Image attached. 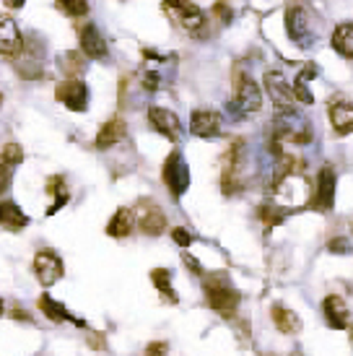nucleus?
I'll return each instance as SVG.
<instances>
[{"instance_id": "nucleus-1", "label": "nucleus", "mask_w": 353, "mask_h": 356, "mask_svg": "<svg viewBox=\"0 0 353 356\" xmlns=\"http://www.w3.org/2000/svg\"><path fill=\"white\" fill-rule=\"evenodd\" d=\"M270 198H273L275 208H281V211H299V208H304L312 203V185H309V179L302 175V172H288L284 177L275 179V188L270 193Z\"/></svg>"}, {"instance_id": "nucleus-2", "label": "nucleus", "mask_w": 353, "mask_h": 356, "mask_svg": "<svg viewBox=\"0 0 353 356\" xmlns=\"http://www.w3.org/2000/svg\"><path fill=\"white\" fill-rule=\"evenodd\" d=\"M203 289H206V302L216 309L218 315H234V309L239 307V302H242L239 291L229 284V278H226L224 273L208 276Z\"/></svg>"}, {"instance_id": "nucleus-3", "label": "nucleus", "mask_w": 353, "mask_h": 356, "mask_svg": "<svg viewBox=\"0 0 353 356\" xmlns=\"http://www.w3.org/2000/svg\"><path fill=\"white\" fill-rule=\"evenodd\" d=\"M275 140L306 146V143H312V128L299 112H284V115L275 118Z\"/></svg>"}, {"instance_id": "nucleus-4", "label": "nucleus", "mask_w": 353, "mask_h": 356, "mask_svg": "<svg viewBox=\"0 0 353 356\" xmlns=\"http://www.w3.org/2000/svg\"><path fill=\"white\" fill-rule=\"evenodd\" d=\"M263 107V94L257 89V83L249 76L245 79H236V97L234 102L229 104V109L234 112L236 118H245V115H252Z\"/></svg>"}, {"instance_id": "nucleus-5", "label": "nucleus", "mask_w": 353, "mask_h": 356, "mask_svg": "<svg viewBox=\"0 0 353 356\" xmlns=\"http://www.w3.org/2000/svg\"><path fill=\"white\" fill-rule=\"evenodd\" d=\"M164 182H167V188L172 190L174 198H182L190 188V167H187V161L182 159L179 151H172L169 159L164 161Z\"/></svg>"}, {"instance_id": "nucleus-6", "label": "nucleus", "mask_w": 353, "mask_h": 356, "mask_svg": "<svg viewBox=\"0 0 353 356\" xmlns=\"http://www.w3.org/2000/svg\"><path fill=\"white\" fill-rule=\"evenodd\" d=\"M265 89H268V97L270 102L275 104L278 109V115H284V112H296L294 107V91L288 89V83H286V76L281 70H268L265 73Z\"/></svg>"}, {"instance_id": "nucleus-7", "label": "nucleus", "mask_w": 353, "mask_h": 356, "mask_svg": "<svg viewBox=\"0 0 353 356\" xmlns=\"http://www.w3.org/2000/svg\"><path fill=\"white\" fill-rule=\"evenodd\" d=\"M55 97H58L60 104H65L73 112H86L88 109V86L83 81H76V79L63 81V83H58V89H55Z\"/></svg>"}, {"instance_id": "nucleus-8", "label": "nucleus", "mask_w": 353, "mask_h": 356, "mask_svg": "<svg viewBox=\"0 0 353 356\" xmlns=\"http://www.w3.org/2000/svg\"><path fill=\"white\" fill-rule=\"evenodd\" d=\"M164 10L187 31H197L206 24V13L195 3H164Z\"/></svg>"}, {"instance_id": "nucleus-9", "label": "nucleus", "mask_w": 353, "mask_h": 356, "mask_svg": "<svg viewBox=\"0 0 353 356\" xmlns=\"http://www.w3.org/2000/svg\"><path fill=\"white\" fill-rule=\"evenodd\" d=\"M136 218H138V227L143 234H151V237H158L164 229H167V216H164V211L156 206V203H151V200H143L136 211Z\"/></svg>"}, {"instance_id": "nucleus-10", "label": "nucleus", "mask_w": 353, "mask_h": 356, "mask_svg": "<svg viewBox=\"0 0 353 356\" xmlns=\"http://www.w3.org/2000/svg\"><path fill=\"white\" fill-rule=\"evenodd\" d=\"M34 273L42 281V286H52L63 278V260L49 250H42L34 257Z\"/></svg>"}, {"instance_id": "nucleus-11", "label": "nucleus", "mask_w": 353, "mask_h": 356, "mask_svg": "<svg viewBox=\"0 0 353 356\" xmlns=\"http://www.w3.org/2000/svg\"><path fill=\"white\" fill-rule=\"evenodd\" d=\"M190 133L197 138H216L221 133V115L213 109H195L190 120Z\"/></svg>"}, {"instance_id": "nucleus-12", "label": "nucleus", "mask_w": 353, "mask_h": 356, "mask_svg": "<svg viewBox=\"0 0 353 356\" xmlns=\"http://www.w3.org/2000/svg\"><path fill=\"white\" fill-rule=\"evenodd\" d=\"M335 200V172L333 167L320 169V177H317V188H314V200L312 206L317 211H330Z\"/></svg>"}, {"instance_id": "nucleus-13", "label": "nucleus", "mask_w": 353, "mask_h": 356, "mask_svg": "<svg viewBox=\"0 0 353 356\" xmlns=\"http://www.w3.org/2000/svg\"><path fill=\"white\" fill-rule=\"evenodd\" d=\"M286 31L296 44H306V40H309V16L302 6H291L286 10Z\"/></svg>"}, {"instance_id": "nucleus-14", "label": "nucleus", "mask_w": 353, "mask_h": 356, "mask_svg": "<svg viewBox=\"0 0 353 356\" xmlns=\"http://www.w3.org/2000/svg\"><path fill=\"white\" fill-rule=\"evenodd\" d=\"M148 120H151V125H154L161 136H167V138H172V140H176L179 138V133H182L179 118H176L174 112H169V109L151 107L148 109Z\"/></svg>"}, {"instance_id": "nucleus-15", "label": "nucleus", "mask_w": 353, "mask_h": 356, "mask_svg": "<svg viewBox=\"0 0 353 356\" xmlns=\"http://www.w3.org/2000/svg\"><path fill=\"white\" fill-rule=\"evenodd\" d=\"M322 312H325V320H327V325H330V327H335V330H343V327H348V305H345L338 294L325 297Z\"/></svg>"}, {"instance_id": "nucleus-16", "label": "nucleus", "mask_w": 353, "mask_h": 356, "mask_svg": "<svg viewBox=\"0 0 353 356\" xmlns=\"http://www.w3.org/2000/svg\"><path fill=\"white\" fill-rule=\"evenodd\" d=\"M21 34L10 16H0V55H19Z\"/></svg>"}, {"instance_id": "nucleus-17", "label": "nucleus", "mask_w": 353, "mask_h": 356, "mask_svg": "<svg viewBox=\"0 0 353 356\" xmlns=\"http://www.w3.org/2000/svg\"><path fill=\"white\" fill-rule=\"evenodd\" d=\"M81 50L86 52V58L101 60L107 58V42L99 34V29L94 24H86L83 31H81Z\"/></svg>"}, {"instance_id": "nucleus-18", "label": "nucleus", "mask_w": 353, "mask_h": 356, "mask_svg": "<svg viewBox=\"0 0 353 356\" xmlns=\"http://www.w3.org/2000/svg\"><path fill=\"white\" fill-rule=\"evenodd\" d=\"M0 227L6 229V232H21L24 227H29V216L16 203L3 200L0 203Z\"/></svg>"}, {"instance_id": "nucleus-19", "label": "nucleus", "mask_w": 353, "mask_h": 356, "mask_svg": "<svg viewBox=\"0 0 353 356\" xmlns=\"http://www.w3.org/2000/svg\"><path fill=\"white\" fill-rule=\"evenodd\" d=\"M330 122H333L335 133H353V102H333L330 107Z\"/></svg>"}, {"instance_id": "nucleus-20", "label": "nucleus", "mask_w": 353, "mask_h": 356, "mask_svg": "<svg viewBox=\"0 0 353 356\" xmlns=\"http://www.w3.org/2000/svg\"><path fill=\"white\" fill-rule=\"evenodd\" d=\"M273 323L275 327L281 330V333H286V336H296L299 330H302V320H299V315H296L294 309H288V307L284 305H273Z\"/></svg>"}, {"instance_id": "nucleus-21", "label": "nucleus", "mask_w": 353, "mask_h": 356, "mask_svg": "<svg viewBox=\"0 0 353 356\" xmlns=\"http://www.w3.org/2000/svg\"><path fill=\"white\" fill-rule=\"evenodd\" d=\"M125 138V122L120 118L115 120H109V122H104L101 125V130H99V136H97V149H112L115 143H120V140Z\"/></svg>"}, {"instance_id": "nucleus-22", "label": "nucleus", "mask_w": 353, "mask_h": 356, "mask_svg": "<svg viewBox=\"0 0 353 356\" xmlns=\"http://www.w3.org/2000/svg\"><path fill=\"white\" fill-rule=\"evenodd\" d=\"M133 232V211L130 208H117V213L112 216V221L107 224V234L109 237H128Z\"/></svg>"}, {"instance_id": "nucleus-23", "label": "nucleus", "mask_w": 353, "mask_h": 356, "mask_svg": "<svg viewBox=\"0 0 353 356\" xmlns=\"http://www.w3.org/2000/svg\"><path fill=\"white\" fill-rule=\"evenodd\" d=\"M333 47L343 58H353V24H340L333 31Z\"/></svg>"}, {"instance_id": "nucleus-24", "label": "nucleus", "mask_w": 353, "mask_h": 356, "mask_svg": "<svg viewBox=\"0 0 353 356\" xmlns=\"http://www.w3.org/2000/svg\"><path fill=\"white\" fill-rule=\"evenodd\" d=\"M47 193H52V203H49V216L52 213H58L60 208L68 203V188H65V179L63 177H49V182H47Z\"/></svg>"}, {"instance_id": "nucleus-25", "label": "nucleus", "mask_w": 353, "mask_h": 356, "mask_svg": "<svg viewBox=\"0 0 353 356\" xmlns=\"http://www.w3.org/2000/svg\"><path fill=\"white\" fill-rule=\"evenodd\" d=\"M40 307L44 309V315H47L49 320H55V323H65V320H70V323H76V325H83L81 320H76V317L70 315L65 307L58 305V302H55L52 297H42L40 299Z\"/></svg>"}, {"instance_id": "nucleus-26", "label": "nucleus", "mask_w": 353, "mask_h": 356, "mask_svg": "<svg viewBox=\"0 0 353 356\" xmlns=\"http://www.w3.org/2000/svg\"><path fill=\"white\" fill-rule=\"evenodd\" d=\"M151 281H154V286L161 291V297L169 299V302H176L174 286H172V273H169V270H164V268H156V270L151 273Z\"/></svg>"}, {"instance_id": "nucleus-27", "label": "nucleus", "mask_w": 353, "mask_h": 356, "mask_svg": "<svg viewBox=\"0 0 353 356\" xmlns=\"http://www.w3.org/2000/svg\"><path fill=\"white\" fill-rule=\"evenodd\" d=\"M260 218H263V224H265V229H273L275 224H281L286 218V213L281 211V208H275V206H260Z\"/></svg>"}, {"instance_id": "nucleus-28", "label": "nucleus", "mask_w": 353, "mask_h": 356, "mask_svg": "<svg viewBox=\"0 0 353 356\" xmlns=\"http://www.w3.org/2000/svg\"><path fill=\"white\" fill-rule=\"evenodd\" d=\"M0 159H3L6 164H10V167H16L21 159H24V151H21L16 143H6V146L0 149Z\"/></svg>"}, {"instance_id": "nucleus-29", "label": "nucleus", "mask_w": 353, "mask_h": 356, "mask_svg": "<svg viewBox=\"0 0 353 356\" xmlns=\"http://www.w3.org/2000/svg\"><path fill=\"white\" fill-rule=\"evenodd\" d=\"M58 8L68 16H88V3H58Z\"/></svg>"}, {"instance_id": "nucleus-30", "label": "nucleus", "mask_w": 353, "mask_h": 356, "mask_svg": "<svg viewBox=\"0 0 353 356\" xmlns=\"http://www.w3.org/2000/svg\"><path fill=\"white\" fill-rule=\"evenodd\" d=\"M60 63H63V70H68V73H81V70H83V65H81V58L76 55V52L63 55V58H60Z\"/></svg>"}, {"instance_id": "nucleus-31", "label": "nucleus", "mask_w": 353, "mask_h": 356, "mask_svg": "<svg viewBox=\"0 0 353 356\" xmlns=\"http://www.w3.org/2000/svg\"><path fill=\"white\" fill-rule=\"evenodd\" d=\"M10 179H13V167L0 159V193H6L10 188Z\"/></svg>"}, {"instance_id": "nucleus-32", "label": "nucleus", "mask_w": 353, "mask_h": 356, "mask_svg": "<svg viewBox=\"0 0 353 356\" xmlns=\"http://www.w3.org/2000/svg\"><path fill=\"white\" fill-rule=\"evenodd\" d=\"M172 239H174L176 245H179V248H190V245H192V234H190V232H187V229H182V227H176V229H172Z\"/></svg>"}, {"instance_id": "nucleus-33", "label": "nucleus", "mask_w": 353, "mask_h": 356, "mask_svg": "<svg viewBox=\"0 0 353 356\" xmlns=\"http://www.w3.org/2000/svg\"><path fill=\"white\" fill-rule=\"evenodd\" d=\"M327 250L330 252H335V255H345V252H351V242L345 237H335L330 245H327Z\"/></svg>"}, {"instance_id": "nucleus-34", "label": "nucleus", "mask_w": 353, "mask_h": 356, "mask_svg": "<svg viewBox=\"0 0 353 356\" xmlns=\"http://www.w3.org/2000/svg\"><path fill=\"white\" fill-rule=\"evenodd\" d=\"M167 343L164 341H156V343H151V346L146 348V356H164L167 354Z\"/></svg>"}, {"instance_id": "nucleus-35", "label": "nucleus", "mask_w": 353, "mask_h": 356, "mask_svg": "<svg viewBox=\"0 0 353 356\" xmlns=\"http://www.w3.org/2000/svg\"><path fill=\"white\" fill-rule=\"evenodd\" d=\"M182 260H185L187 266L192 268V273H197V276L203 273V266H200V263H197V260H195V257H192V255H187V252H185V255H182Z\"/></svg>"}, {"instance_id": "nucleus-36", "label": "nucleus", "mask_w": 353, "mask_h": 356, "mask_svg": "<svg viewBox=\"0 0 353 356\" xmlns=\"http://www.w3.org/2000/svg\"><path fill=\"white\" fill-rule=\"evenodd\" d=\"M348 333H351V341H353V325H351V327H348Z\"/></svg>"}, {"instance_id": "nucleus-37", "label": "nucleus", "mask_w": 353, "mask_h": 356, "mask_svg": "<svg viewBox=\"0 0 353 356\" xmlns=\"http://www.w3.org/2000/svg\"><path fill=\"white\" fill-rule=\"evenodd\" d=\"M0 315H3V299H0Z\"/></svg>"}, {"instance_id": "nucleus-38", "label": "nucleus", "mask_w": 353, "mask_h": 356, "mask_svg": "<svg viewBox=\"0 0 353 356\" xmlns=\"http://www.w3.org/2000/svg\"><path fill=\"white\" fill-rule=\"evenodd\" d=\"M0 102H3V94H0Z\"/></svg>"}, {"instance_id": "nucleus-39", "label": "nucleus", "mask_w": 353, "mask_h": 356, "mask_svg": "<svg viewBox=\"0 0 353 356\" xmlns=\"http://www.w3.org/2000/svg\"><path fill=\"white\" fill-rule=\"evenodd\" d=\"M351 227H353V224H351Z\"/></svg>"}]
</instances>
